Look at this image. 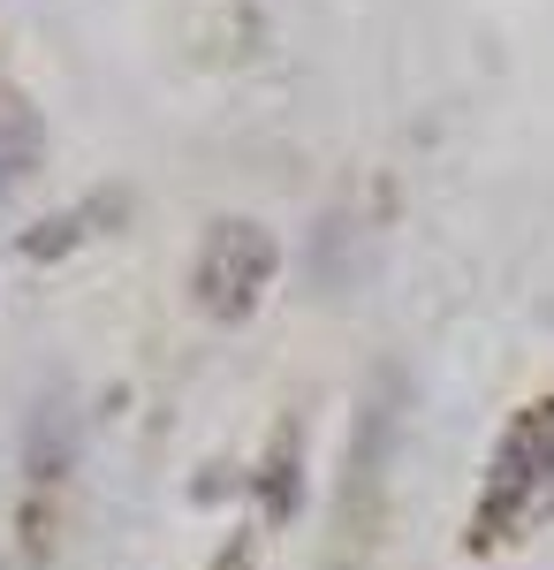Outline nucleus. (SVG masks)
I'll list each match as a JSON object with an SVG mask.
<instances>
[{
    "label": "nucleus",
    "mask_w": 554,
    "mask_h": 570,
    "mask_svg": "<svg viewBox=\"0 0 554 570\" xmlns=\"http://www.w3.org/2000/svg\"><path fill=\"white\" fill-rule=\"evenodd\" d=\"M403 373H380L373 389L357 395V426H349V456H342V494H335V525L342 540H373L380 525V502H387V464H395V441H403Z\"/></svg>",
    "instance_id": "obj_3"
},
{
    "label": "nucleus",
    "mask_w": 554,
    "mask_h": 570,
    "mask_svg": "<svg viewBox=\"0 0 554 570\" xmlns=\"http://www.w3.org/2000/svg\"><path fill=\"white\" fill-rule=\"evenodd\" d=\"M258 556H251V540H228V548H220L214 556V570H251Z\"/></svg>",
    "instance_id": "obj_8"
},
{
    "label": "nucleus",
    "mask_w": 554,
    "mask_h": 570,
    "mask_svg": "<svg viewBox=\"0 0 554 570\" xmlns=\"http://www.w3.org/2000/svg\"><path fill=\"white\" fill-rule=\"evenodd\" d=\"M251 494H258V510H266V525H289L304 510V441H297V426H281L274 449L258 456Z\"/></svg>",
    "instance_id": "obj_4"
},
{
    "label": "nucleus",
    "mask_w": 554,
    "mask_h": 570,
    "mask_svg": "<svg viewBox=\"0 0 554 570\" xmlns=\"http://www.w3.org/2000/svg\"><path fill=\"white\" fill-rule=\"evenodd\" d=\"M69 464H77V419L61 395H46L31 411V434H23V472H31V487H53Z\"/></svg>",
    "instance_id": "obj_5"
},
{
    "label": "nucleus",
    "mask_w": 554,
    "mask_h": 570,
    "mask_svg": "<svg viewBox=\"0 0 554 570\" xmlns=\"http://www.w3.org/2000/svg\"><path fill=\"white\" fill-rule=\"evenodd\" d=\"M39 160H46V130H39V115L23 107V99H0V214L16 206V190L39 176Z\"/></svg>",
    "instance_id": "obj_6"
},
{
    "label": "nucleus",
    "mask_w": 554,
    "mask_h": 570,
    "mask_svg": "<svg viewBox=\"0 0 554 570\" xmlns=\"http://www.w3.org/2000/svg\"><path fill=\"white\" fill-rule=\"evenodd\" d=\"M540 525H554V395H532L502 426L464 540H471V556H486V548H510V540H524Z\"/></svg>",
    "instance_id": "obj_1"
},
{
    "label": "nucleus",
    "mask_w": 554,
    "mask_h": 570,
    "mask_svg": "<svg viewBox=\"0 0 554 570\" xmlns=\"http://www.w3.org/2000/svg\"><path fill=\"white\" fill-rule=\"evenodd\" d=\"M281 274V244L266 220H244V214H220L206 236H198V259H190V305L206 312L214 327H244L266 289Z\"/></svg>",
    "instance_id": "obj_2"
},
{
    "label": "nucleus",
    "mask_w": 554,
    "mask_h": 570,
    "mask_svg": "<svg viewBox=\"0 0 554 570\" xmlns=\"http://www.w3.org/2000/svg\"><path fill=\"white\" fill-rule=\"evenodd\" d=\"M85 220H91V206H77V214H53V220H39V228H23V259H39V266L69 259V252L91 236Z\"/></svg>",
    "instance_id": "obj_7"
}]
</instances>
